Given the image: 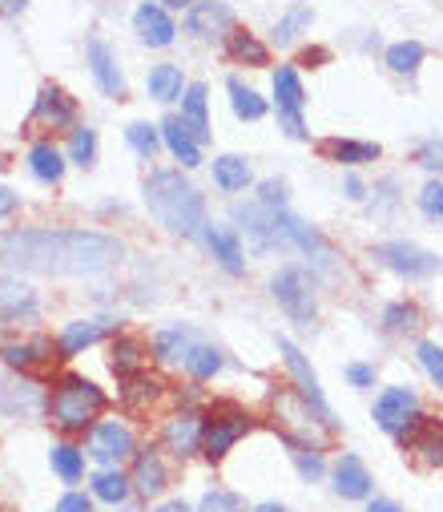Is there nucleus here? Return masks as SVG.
Returning a JSON list of instances; mask_svg holds the SVG:
<instances>
[{
	"instance_id": "f257e3e1",
	"label": "nucleus",
	"mask_w": 443,
	"mask_h": 512,
	"mask_svg": "<svg viewBox=\"0 0 443 512\" xmlns=\"http://www.w3.org/2000/svg\"><path fill=\"white\" fill-rule=\"evenodd\" d=\"M121 242L101 230H5L0 234V263L37 271V275H97L121 263Z\"/></svg>"
},
{
	"instance_id": "f03ea898",
	"label": "nucleus",
	"mask_w": 443,
	"mask_h": 512,
	"mask_svg": "<svg viewBox=\"0 0 443 512\" xmlns=\"http://www.w3.org/2000/svg\"><path fill=\"white\" fill-rule=\"evenodd\" d=\"M141 198L150 206V214L170 230V234H182V238H194L202 234L210 222H206V198L198 194L194 182L182 178V170H158L145 178L141 186Z\"/></svg>"
},
{
	"instance_id": "7ed1b4c3",
	"label": "nucleus",
	"mask_w": 443,
	"mask_h": 512,
	"mask_svg": "<svg viewBox=\"0 0 443 512\" xmlns=\"http://www.w3.org/2000/svg\"><path fill=\"white\" fill-rule=\"evenodd\" d=\"M105 392L97 383L81 379V375H65L57 383V392L49 396V420L65 432H85L101 412H105Z\"/></svg>"
},
{
	"instance_id": "20e7f679",
	"label": "nucleus",
	"mask_w": 443,
	"mask_h": 512,
	"mask_svg": "<svg viewBox=\"0 0 443 512\" xmlns=\"http://www.w3.org/2000/svg\"><path fill=\"white\" fill-rule=\"evenodd\" d=\"M270 222H274V230H278V242H282V246L303 250L323 275H331V271H335V250L323 242V234H319V230H311L303 218H294L286 206H270Z\"/></svg>"
},
{
	"instance_id": "39448f33",
	"label": "nucleus",
	"mask_w": 443,
	"mask_h": 512,
	"mask_svg": "<svg viewBox=\"0 0 443 512\" xmlns=\"http://www.w3.org/2000/svg\"><path fill=\"white\" fill-rule=\"evenodd\" d=\"M270 295H274V303H278L294 323H303V327L315 323V315H319V307H315V283H311V275H307L303 267H282V271L270 279Z\"/></svg>"
},
{
	"instance_id": "423d86ee",
	"label": "nucleus",
	"mask_w": 443,
	"mask_h": 512,
	"mask_svg": "<svg viewBox=\"0 0 443 512\" xmlns=\"http://www.w3.org/2000/svg\"><path fill=\"white\" fill-rule=\"evenodd\" d=\"M274 101H278V125L290 134V138H307V121H303V105H307V93H303V77L294 65H278L274 73Z\"/></svg>"
},
{
	"instance_id": "0eeeda50",
	"label": "nucleus",
	"mask_w": 443,
	"mask_h": 512,
	"mask_svg": "<svg viewBox=\"0 0 443 512\" xmlns=\"http://www.w3.org/2000/svg\"><path fill=\"white\" fill-rule=\"evenodd\" d=\"M254 432V416L242 412V408H218L210 420H206V436H202V452L210 460H222L242 436Z\"/></svg>"
},
{
	"instance_id": "6e6552de",
	"label": "nucleus",
	"mask_w": 443,
	"mask_h": 512,
	"mask_svg": "<svg viewBox=\"0 0 443 512\" xmlns=\"http://www.w3.org/2000/svg\"><path fill=\"white\" fill-rule=\"evenodd\" d=\"M278 351H282V359H286V371H290V379H294V388H299V396L311 404V412L331 428L335 424V412L327 408V396H323V388H319V375L311 371V363H307V355L294 347L290 339H278Z\"/></svg>"
},
{
	"instance_id": "1a4fd4ad",
	"label": "nucleus",
	"mask_w": 443,
	"mask_h": 512,
	"mask_svg": "<svg viewBox=\"0 0 443 512\" xmlns=\"http://www.w3.org/2000/svg\"><path fill=\"white\" fill-rule=\"evenodd\" d=\"M375 259H379L387 271L403 275V279H431V275L443 267L431 250H423V246H415V242H379V246H375Z\"/></svg>"
},
{
	"instance_id": "9d476101",
	"label": "nucleus",
	"mask_w": 443,
	"mask_h": 512,
	"mask_svg": "<svg viewBox=\"0 0 443 512\" xmlns=\"http://www.w3.org/2000/svg\"><path fill=\"white\" fill-rule=\"evenodd\" d=\"M399 440H403V448H407L419 464H427V468H439V464H443V424H439V420L415 412L411 424L399 432Z\"/></svg>"
},
{
	"instance_id": "9b49d317",
	"label": "nucleus",
	"mask_w": 443,
	"mask_h": 512,
	"mask_svg": "<svg viewBox=\"0 0 443 512\" xmlns=\"http://www.w3.org/2000/svg\"><path fill=\"white\" fill-rule=\"evenodd\" d=\"M133 452H137V448H133V436H129V428L117 424V420L97 424L93 436H89V456H93L97 464H105V468H117V464L129 460Z\"/></svg>"
},
{
	"instance_id": "f8f14e48",
	"label": "nucleus",
	"mask_w": 443,
	"mask_h": 512,
	"mask_svg": "<svg viewBox=\"0 0 443 512\" xmlns=\"http://www.w3.org/2000/svg\"><path fill=\"white\" fill-rule=\"evenodd\" d=\"M202 436H206V420L198 416V412H174L170 420H166V428H162V440H166V448L178 456V460H186V456H194V452H202Z\"/></svg>"
},
{
	"instance_id": "ddd939ff",
	"label": "nucleus",
	"mask_w": 443,
	"mask_h": 512,
	"mask_svg": "<svg viewBox=\"0 0 443 512\" xmlns=\"http://www.w3.org/2000/svg\"><path fill=\"white\" fill-rule=\"evenodd\" d=\"M85 61H89L93 81L101 85L105 97H125V77H121V69H117L113 49H109L101 37H89V41H85Z\"/></svg>"
},
{
	"instance_id": "4468645a",
	"label": "nucleus",
	"mask_w": 443,
	"mask_h": 512,
	"mask_svg": "<svg viewBox=\"0 0 443 512\" xmlns=\"http://www.w3.org/2000/svg\"><path fill=\"white\" fill-rule=\"evenodd\" d=\"M415 416V392L411 388H387L379 400H375V424L387 432V436H399Z\"/></svg>"
},
{
	"instance_id": "2eb2a0df",
	"label": "nucleus",
	"mask_w": 443,
	"mask_h": 512,
	"mask_svg": "<svg viewBox=\"0 0 443 512\" xmlns=\"http://www.w3.org/2000/svg\"><path fill=\"white\" fill-rule=\"evenodd\" d=\"M230 29H234V13H230V5H222V0H198V5H190L186 33L210 41V37H226Z\"/></svg>"
},
{
	"instance_id": "dca6fc26",
	"label": "nucleus",
	"mask_w": 443,
	"mask_h": 512,
	"mask_svg": "<svg viewBox=\"0 0 443 512\" xmlns=\"http://www.w3.org/2000/svg\"><path fill=\"white\" fill-rule=\"evenodd\" d=\"M33 121H45L49 130H69V125L77 121V105H73V97H69L65 89H57V85H45V89L37 93V105H33Z\"/></svg>"
},
{
	"instance_id": "f3484780",
	"label": "nucleus",
	"mask_w": 443,
	"mask_h": 512,
	"mask_svg": "<svg viewBox=\"0 0 443 512\" xmlns=\"http://www.w3.org/2000/svg\"><path fill=\"white\" fill-rule=\"evenodd\" d=\"M129 484H133L145 500L158 496V492L166 488V464H162V456H158V448H154V444L133 452V476H129Z\"/></svg>"
},
{
	"instance_id": "a211bd4d",
	"label": "nucleus",
	"mask_w": 443,
	"mask_h": 512,
	"mask_svg": "<svg viewBox=\"0 0 443 512\" xmlns=\"http://www.w3.org/2000/svg\"><path fill=\"white\" fill-rule=\"evenodd\" d=\"M0 319L5 323H29L37 319V295L21 279H0Z\"/></svg>"
},
{
	"instance_id": "6ab92c4d",
	"label": "nucleus",
	"mask_w": 443,
	"mask_h": 512,
	"mask_svg": "<svg viewBox=\"0 0 443 512\" xmlns=\"http://www.w3.org/2000/svg\"><path fill=\"white\" fill-rule=\"evenodd\" d=\"M133 29H137V37H141L145 45H154V49H166V45L174 41V33H178L162 5H141V9L133 13Z\"/></svg>"
},
{
	"instance_id": "aec40b11",
	"label": "nucleus",
	"mask_w": 443,
	"mask_h": 512,
	"mask_svg": "<svg viewBox=\"0 0 443 512\" xmlns=\"http://www.w3.org/2000/svg\"><path fill=\"white\" fill-rule=\"evenodd\" d=\"M202 238H206V246H210V254L218 259L222 271H230V275H242V271H246V254H242L238 234H230V230H222V226H206Z\"/></svg>"
},
{
	"instance_id": "412c9836",
	"label": "nucleus",
	"mask_w": 443,
	"mask_h": 512,
	"mask_svg": "<svg viewBox=\"0 0 443 512\" xmlns=\"http://www.w3.org/2000/svg\"><path fill=\"white\" fill-rule=\"evenodd\" d=\"M194 347L198 343H194V331L190 327H166V331L154 335V359L162 367H182Z\"/></svg>"
},
{
	"instance_id": "4be33fe9",
	"label": "nucleus",
	"mask_w": 443,
	"mask_h": 512,
	"mask_svg": "<svg viewBox=\"0 0 443 512\" xmlns=\"http://www.w3.org/2000/svg\"><path fill=\"white\" fill-rule=\"evenodd\" d=\"M162 142L170 146V154H174L186 170L202 162V150H198L202 142L194 138V130H190V125H186L182 117H166V121H162Z\"/></svg>"
},
{
	"instance_id": "5701e85b",
	"label": "nucleus",
	"mask_w": 443,
	"mask_h": 512,
	"mask_svg": "<svg viewBox=\"0 0 443 512\" xmlns=\"http://www.w3.org/2000/svg\"><path fill=\"white\" fill-rule=\"evenodd\" d=\"M41 383L33 379H13V383H0V408L5 412H21V416H37L41 412Z\"/></svg>"
},
{
	"instance_id": "b1692460",
	"label": "nucleus",
	"mask_w": 443,
	"mask_h": 512,
	"mask_svg": "<svg viewBox=\"0 0 443 512\" xmlns=\"http://www.w3.org/2000/svg\"><path fill=\"white\" fill-rule=\"evenodd\" d=\"M335 492L347 496V500L371 496V472H367V464H363L359 456H343V460L335 464Z\"/></svg>"
},
{
	"instance_id": "393cba45",
	"label": "nucleus",
	"mask_w": 443,
	"mask_h": 512,
	"mask_svg": "<svg viewBox=\"0 0 443 512\" xmlns=\"http://www.w3.org/2000/svg\"><path fill=\"white\" fill-rule=\"evenodd\" d=\"M319 150H323V158H331V162H339V166H367V162H379V146H375V142L327 138Z\"/></svg>"
},
{
	"instance_id": "a878e982",
	"label": "nucleus",
	"mask_w": 443,
	"mask_h": 512,
	"mask_svg": "<svg viewBox=\"0 0 443 512\" xmlns=\"http://www.w3.org/2000/svg\"><path fill=\"white\" fill-rule=\"evenodd\" d=\"M0 359H5L9 367H33V363H45V359H61L53 355V339L49 335H37L33 343H5L0 347Z\"/></svg>"
},
{
	"instance_id": "bb28decb",
	"label": "nucleus",
	"mask_w": 443,
	"mask_h": 512,
	"mask_svg": "<svg viewBox=\"0 0 443 512\" xmlns=\"http://www.w3.org/2000/svg\"><path fill=\"white\" fill-rule=\"evenodd\" d=\"M101 335H105V323H101V319H77V323H69V327L61 331L57 351H61V359H69V355H77V351L93 347Z\"/></svg>"
},
{
	"instance_id": "cd10ccee",
	"label": "nucleus",
	"mask_w": 443,
	"mask_h": 512,
	"mask_svg": "<svg viewBox=\"0 0 443 512\" xmlns=\"http://www.w3.org/2000/svg\"><path fill=\"white\" fill-rule=\"evenodd\" d=\"M182 121L194 130L198 142H210V113H206V85H186L182 93Z\"/></svg>"
},
{
	"instance_id": "c85d7f7f",
	"label": "nucleus",
	"mask_w": 443,
	"mask_h": 512,
	"mask_svg": "<svg viewBox=\"0 0 443 512\" xmlns=\"http://www.w3.org/2000/svg\"><path fill=\"white\" fill-rule=\"evenodd\" d=\"M226 57H230V61H242V65H254V69L270 61L266 45H262L254 33H246V29H230V33H226Z\"/></svg>"
},
{
	"instance_id": "c756f323",
	"label": "nucleus",
	"mask_w": 443,
	"mask_h": 512,
	"mask_svg": "<svg viewBox=\"0 0 443 512\" xmlns=\"http://www.w3.org/2000/svg\"><path fill=\"white\" fill-rule=\"evenodd\" d=\"M162 396V379H154V375H129L125 379V388H121V400H125V408H133V412H141V408H150L154 400Z\"/></svg>"
},
{
	"instance_id": "7c9ffc66",
	"label": "nucleus",
	"mask_w": 443,
	"mask_h": 512,
	"mask_svg": "<svg viewBox=\"0 0 443 512\" xmlns=\"http://www.w3.org/2000/svg\"><path fill=\"white\" fill-rule=\"evenodd\" d=\"M29 170L41 178V182H49V186H57L61 182V174H65V162H61V150L53 146V142H37L33 150H29Z\"/></svg>"
},
{
	"instance_id": "2f4dec72",
	"label": "nucleus",
	"mask_w": 443,
	"mask_h": 512,
	"mask_svg": "<svg viewBox=\"0 0 443 512\" xmlns=\"http://www.w3.org/2000/svg\"><path fill=\"white\" fill-rule=\"evenodd\" d=\"M214 182H218L226 194L246 190V186H250V166H246V158H238V154L214 158Z\"/></svg>"
},
{
	"instance_id": "473e14b6",
	"label": "nucleus",
	"mask_w": 443,
	"mask_h": 512,
	"mask_svg": "<svg viewBox=\"0 0 443 512\" xmlns=\"http://www.w3.org/2000/svg\"><path fill=\"white\" fill-rule=\"evenodd\" d=\"M423 57H427V49L419 41H395L387 49V69L399 73V77H415L419 65H423Z\"/></svg>"
},
{
	"instance_id": "72a5a7b5",
	"label": "nucleus",
	"mask_w": 443,
	"mask_h": 512,
	"mask_svg": "<svg viewBox=\"0 0 443 512\" xmlns=\"http://www.w3.org/2000/svg\"><path fill=\"white\" fill-rule=\"evenodd\" d=\"M109 363H113V371H117L121 379H129V375H137V371L145 367V347H141L137 339H129V335H117Z\"/></svg>"
},
{
	"instance_id": "f704fd0d",
	"label": "nucleus",
	"mask_w": 443,
	"mask_h": 512,
	"mask_svg": "<svg viewBox=\"0 0 443 512\" xmlns=\"http://www.w3.org/2000/svg\"><path fill=\"white\" fill-rule=\"evenodd\" d=\"M145 89H150V97H158V101H178L186 93L182 89V69L178 65H154Z\"/></svg>"
},
{
	"instance_id": "c9c22d12",
	"label": "nucleus",
	"mask_w": 443,
	"mask_h": 512,
	"mask_svg": "<svg viewBox=\"0 0 443 512\" xmlns=\"http://www.w3.org/2000/svg\"><path fill=\"white\" fill-rule=\"evenodd\" d=\"M311 21H315V9L311 5H290L286 17L274 25V45H290L303 29H311Z\"/></svg>"
},
{
	"instance_id": "e433bc0d",
	"label": "nucleus",
	"mask_w": 443,
	"mask_h": 512,
	"mask_svg": "<svg viewBox=\"0 0 443 512\" xmlns=\"http://www.w3.org/2000/svg\"><path fill=\"white\" fill-rule=\"evenodd\" d=\"M230 105H234V113L242 121H262L266 117V101L254 89H246L238 77H230Z\"/></svg>"
},
{
	"instance_id": "4c0bfd02",
	"label": "nucleus",
	"mask_w": 443,
	"mask_h": 512,
	"mask_svg": "<svg viewBox=\"0 0 443 512\" xmlns=\"http://www.w3.org/2000/svg\"><path fill=\"white\" fill-rule=\"evenodd\" d=\"M49 460H53V472H57L65 484H77L81 472H85V460H81V452H77L73 444H53Z\"/></svg>"
},
{
	"instance_id": "58836bf2",
	"label": "nucleus",
	"mask_w": 443,
	"mask_h": 512,
	"mask_svg": "<svg viewBox=\"0 0 443 512\" xmlns=\"http://www.w3.org/2000/svg\"><path fill=\"white\" fill-rule=\"evenodd\" d=\"M93 496L105 500V504H125V496H129V480H125L117 468H105V472L93 476Z\"/></svg>"
},
{
	"instance_id": "ea45409f",
	"label": "nucleus",
	"mask_w": 443,
	"mask_h": 512,
	"mask_svg": "<svg viewBox=\"0 0 443 512\" xmlns=\"http://www.w3.org/2000/svg\"><path fill=\"white\" fill-rule=\"evenodd\" d=\"M69 158H73L77 166H93V162H97V134L89 130V125H77V130H73Z\"/></svg>"
},
{
	"instance_id": "a19ab883",
	"label": "nucleus",
	"mask_w": 443,
	"mask_h": 512,
	"mask_svg": "<svg viewBox=\"0 0 443 512\" xmlns=\"http://www.w3.org/2000/svg\"><path fill=\"white\" fill-rule=\"evenodd\" d=\"M125 138H129V146H133L141 158H154V154H158V138H162V130H154V125H145V121H133L129 130H125Z\"/></svg>"
},
{
	"instance_id": "79ce46f5",
	"label": "nucleus",
	"mask_w": 443,
	"mask_h": 512,
	"mask_svg": "<svg viewBox=\"0 0 443 512\" xmlns=\"http://www.w3.org/2000/svg\"><path fill=\"white\" fill-rule=\"evenodd\" d=\"M383 327H387L391 335L419 327V307H415V303H391V307L383 311Z\"/></svg>"
},
{
	"instance_id": "37998d69",
	"label": "nucleus",
	"mask_w": 443,
	"mask_h": 512,
	"mask_svg": "<svg viewBox=\"0 0 443 512\" xmlns=\"http://www.w3.org/2000/svg\"><path fill=\"white\" fill-rule=\"evenodd\" d=\"M186 367H190V375H198V379H214L218 371H222V355L214 351V347H194L190 351V359H186Z\"/></svg>"
},
{
	"instance_id": "c03bdc74",
	"label": "nucleus",
	"mask_w": 443,
	"mask_h": 512,
	"mask_svg": "<svg viewBox=\"0 0 443 512\" xmlns=\"http://www.w3.org/2000/svg\"><path fill=\"white\" fill-rule=\"evenodd\" d=\"M198 512H246V504H242V496H238V492L214 488V492H206V496H202Z\"/></svg>"
},
{
	"instance_id": "a18cd8bd",
	"label": "nucleus",
	"mask_w": 443,
	"mask_h": 512,
	"mask_svg": "<svg viewBox=\"0 0 443 512\" xmlns=\"http://www.w3.org/2000/svg\"><path fill=\"white\" fill-rule=\"evenodd\" d=\"M419 210H423L431 222L443 226V182H427V186L419 190Z\"/></svg>"
},
{
	"instance_id": "49530a36",
	"label": "nucleus",
	"mask_w": 443,
	"mask_h": 512,
	"mask_svg": "<svg viewBox=\"0 0 443 512\" xmlns=\"http://www.w3.org/2000/svg\"><path fill=\"white\" fill-rule=\"evenodd\" d=\"M415 355H419V363H423V371L439 383V388H443V351L435 347V343H419L415 347Z\"/></svg>"
},
{
	"instance_id": "de8ad7c7",
	"label": "nucleus",
	"mask_w": 443,
	"mask_h": 512,
	"mask_svg": "<svg viewBox=\"0 0 443 512\" xmlns=\"http://www.w3.org/2000/svg\"><path fill=\"white\" fill-rule=\"evenodd\" d=\"M290 456H294V464H299L303 480H319L323 476V460H319L315 448H290Z\"/></svg>"
},
{
	"instance_id": "09e8293b",
	"label": "nucleus",
	"mask_w": 443,
	"mask_h": 512,
	"mask_svg": "<svg viewBox=\"0 0 443 512\" xmlns=\"http://www.w3.org/2000/svg\"><path fill=\"white\" fill-rule=\"evenodd\" d=\"M415 162H419L423 170H431V174L443 170V142H439V138H427V142L415 150Z\"/></svg>"
},
{
	"instance_id": "8fccbe9b",
	"label": "nucleus",
	"mask_w": 443,
	"mask_h": 512,
	"mask_svg": "<svg viewBox=\"0 0 443 512\" xmlns=\"http://www.w3.org/2000/svg\"><path fill=\"white\" fill-rule=\"evenodd\" d=\"M53 512H93V504H89V496L69 492V496H61V500H57V508H53Z\"/></svg>"
},
{
	"instance_id": "3c124183",
	"label": "nucleus",
	"mask_w": 443,
	"mask_h": 512,
	"mask_svg": "<svg viewBox=\"0 0 443 512\" xmlns=\"http://www.w3.org/2000/svg\"><path fill=\"white\" fill-rule=\"evenodd\" d=\"M347 379L355 383V388H371V383H375V371H371L367 363H351V367H347Z\"/></svg>"
},
{
	"instance_id": "603ef678",
	"label": "nucleus",
	"mask_w": 443,
	"mask_h": 512,
	"mask_svg": "<svg viewBox=\"0 0 443 512\" xmlns=\"http://www.w3.org/2000/svg\"><path fill=\"white\" fill-rule=\"evenodd\" d=\"M262 206H286V190H282V182H262V198H258Z\"/></svg>"
},
{
	"instance_id": "864d4df0",
	"label": "nucleus",
	"mask_w": 443,
	"mask_h": 512,
	"mask_svg": "<svg viewBox=\"0 0 443 512\" xmlns=\"http://www.w3.org/2000/svg\"><path fill=\"white\" fill-rule=\"evenodd\" d=\"M327 57H331V53L315 45V49H303V53H299V65H307V69H319V65L327 61Z\"/></svg>"
},
{
	"instance_id": "5fc2aeb1",
	"label": "nucleus",
	"mask_w": 443,
	"mask_h": 512,
	"mask_svg": "<svg viewBox=\"0 0 443 512\" xmlns=\"http://www.w3.org/2000/svg\"><path fill=\"white\" fill-rule=\"evenodd\" d=\"M17 206H21V194H13L9 186H0V218H9Z\"/></svg>"
},
{
	"instance_id": "6e6d98bb",
	"label": "nucleus",
	"mask_w": 443,
	"mask_h": 512,
	"mask_svg": "<svg viewBox=\"0 0 443 512\" xmlns=\"http://www.w3.org/2000/svg\"><path fill=\"white\" fill-rule=\"evenodd\" d=\"M343 190H347V198H355V202H359V198H367V186H363V182H359L355 174H351V178L343 182Z\"/></svg>"
},
{
	"instance_id": "4d7b16f0",
	"label": "nucleus",
	"mask_w": 443,
	"mask_h": 512,
	"mask_svg": "<svg viewBox=\"0 0 443 512\" xmlns=\"http://www.w3.org/2000/svg\"><path fill=\"white\" fill-rule=\"evenodd\" d=\"M29 0H0V17H17Z\"/></svg>"
},
{
	"instance_id": "13d9d810",
	"label": "nucleus",
	"mask_w": 443,
	"mask_h": 512,
	"mask_svg": "<svg viewBox=\"0 0 443 512\" xmlns=\"http://www.w3.org/2000/svg\"><path fill=\"white\" fill-rule=\"evenodd\" d=\"M367 512H403V508H399V504H391V500H375Z\"/></svg>"
},
{
	"instance_id": "bf43d9fd",
	"label": "nucleus",
	"mask_w": 443,
	"mask_h": 512,
	"mask_svg": "<svg viewBox=\"0 0 443 512\" xmlns=\"http://www.w3.org/2000/svg\"><path fill=\"white\" fill-rule=\"evenodd\" d=\"M158 512H190V508H186V504H182V500H170V504H162V508H158Z\"/></svg>"
},
{
	"instance_id": "052dcab7",
	"label": "nucleus",
	"mask_w": 443,
	"mask_h": 512,
	"mask_svg": "<svg viewBox=\"0 0 443 512\" xmlns=\"http://www.w3.org/2000/svg\"><path fill=\"white\" fill-rule=\"evenodd\" d=\"M254 512H286V508H282V504H274V500H266V504H258Z\"/></svg>"
},
{
	"instance_id": "680f3d73",
	"label": "nucleus",
	"mask_w": 443,
	"mask_h": 512,
	"mask_svg": "<svg viewBox=\"0 0 443 512\" xmlns=\"http://www.w3.org/2000/svg\"><path fill=\"white\" fill-rule=\"evenodd\" d=\"M162 5H170V9H186V5H194V0H162Z\"/></svg>"
},
{
	"instance_id": "e2e57ef3",
	"label": "nucleus",
	"mask_w": 443,
	"mask_h": 512,
	"mask_svg": "<svg viewBox=\"0 0 443 512\" xmlns=\"http://www.w3.org/2000/svg\"><path fill=\"white\" fill-rule=\"evenodd\" d=\"M121 512H141V508H121Z\"/></svg>"
}]
</instances>
